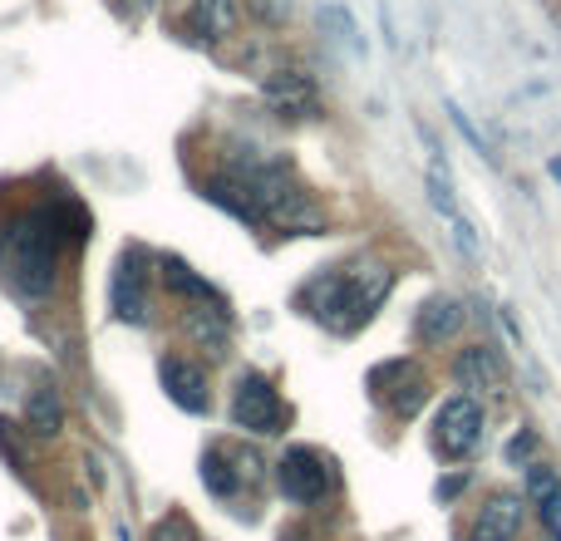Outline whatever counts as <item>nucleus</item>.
I'll return each instance as SVG.
<instances>
[{"mask_svg":"<svg viewBox=\"0 0 561 541\" xmlns=\"http://www.w3.org/2000/svg\"><path fill=\"white\" fill-rule=\"evenodd\" d=\"M394 290V270L369 262V266H355V270H325L306 286V310L310 320L330 330V335H355L375 320V310L389 300Z\"/></svg>","mask_w":561,"mask_h":541,"instance_id":"1","label":"nucleus"},{"mask_svg":"<svg viewBox=\"0 0 561 541\" xmlns=\"http://www.w3.org/2000/svg\"><path fill=\"white\" fill-rule=\"evenodd\" d=\"M59 242L65 237L55 232V212H25L5 227L0 237V266L10 270L25 296H49L59 280Z\"/></svg>","mask_w":561,"mask_h":541,"instance_id":"2","label":"nucleus"},{"mask_svg":"<svg viewBox=\"0 0 561 541\" xmlns=\"http://www.w3.org/2000/svg\"><path fill=\"white\" fill-rule=\"evenodd\" d=\"M232 424L256 438H276L290 424V404L266 375H242V384L232 394Z\"/></svg>","mask_w":561,"mask_h":541,"instance_id":"3","label":"nucleus"},{"mask_svg":"<svg viewBox=\"0 0 561 541\" xmlns=\"http://www.w3.org/2000/svg\"><path fill=\"white\" fill-rule=\"evenodd\" d=\"M276 487L286 503L316 507L335 493V468H330V458L316 453V448H290V453L276 463Z\"/></svg>","mask_w":561,"mask_h":541,"instance_id":"4","label":"nucleus"},{"mask_svg":"<svg viewBox=\"0 0 561 541\" xmlns=\"http://www.w3.org/2000/svg\"><path fill=\"white\" fill-rule=\"evenodd\" d=\"M483 444V404L473 394H454L434 418V448L448 463H463Z\"/></svg>","mask_w":561,"mask_h":541,"instance_id":"5","label":"nucleus"},{"mask_svg":"<svg viewBox=\"0 0 561 541\" xmlns=\"http://www.w3.org/2000/svg\"><path fill=\"white\" fill-rule=\"evenodd\" d=\"M108 310L124 325H148V256L138 246H128L108 276Z\"/></svg>","mask_w":561,"mask_h":541,"instance_id":"6","label":"nucleus"},{"mask_svg":"<svg viewBox=\"0 0 561 541\" xmlns=\"http://www.w3.org/2000/svg\"><path fill=\"white\" fill-rule=\"evenodd\" d=\"M375 384H379V394L389 399V408H394L399 418H414L419 408L428 404V379L414 359H389V365H379Z\"/></svg>","mask_w":561,"mask_h":541,"instance_id":"7","label":"nucleus"},{"mask_svg":"<svg viewBox=\"0 0 561 541\" xmlns=\"http://www.w3.org/2000/svg\"><path fill=\"white\" fill-rule=\"evenodd\" d=\"M158 379H163L168 399H173L178 408H187V414H207V408H213L207 369L197 365V359H187V355H163V365H158Z\"/></svg>","mask_w":561,"mask_h":541,"instance_id":"8","label":"nucleus"},{"mask_svg":"<svg viewBox=\"0 0 561 541\" xmlns=\"http://www.w3.org/2000/svg\"><path fill=\"white\" fill-rule=\"evenodd\" d=\"M262 94H266V104H272L280 118H316L320 114L316 79L300 74V69H276V74H266Z\"/></svg>","mask_w":561,"mask_h":541,"instance_id":"9","label":"nucleus"},{"mask_svg":"<svg viewBox=\"0 0 561 541\" xmlns=\"http://www.w3.org/2000/svg\"><path fill=\"white\" fill-rule=\"evenodd\" d=\"M454 379L468 389V394H503L507 389V365H503V355H497L493 345H468V349H458V359H454Z\"/></svg>","mask_w":561,"mask_h":541,"instance_id":"10","label":"nucleus"},{"mask_svg":"<svg viewBox=\"0 0 561 541\" xmlns=\"http://www.w3.org/2000/svg\"><path fill=\"white\" fill-rule=\"evenodd\" d=\"M523 513H527V503L517 493L488 497L478 522H473V541H517V532H523Z\"/></svg>","mask_w":561,"mask_h":541,"instance_id":"11","label":"nucleus"},{"mask_svg":"<svg viewBox=\"0 0 561 541\" xmlns=\"http://www.w3.org/2000/svg\"><path fill=\"white\" fill-rule=\"evenodd\" d=\"M458 330H463V300H454V296H428L424 306H419L414 335L424 339V345H448Z\"/></svg>","mask_w":561,"mask_h":541,"instance_id":"12","label":"nucleus"},{"mask_svg":"<svg viewBox=\"0 0 561 541\" xmlns=\"http://www.w3.org/2000/svg\"><path fill=\"white\" fill-rule=\"evenodd\" d=\"M59 428H65V399L49 379H39V384L25 389V434L59 438Z\"/></svg>","mask_w":561,"mask_h":541,"instance_id":"13","label":"nucleus"},{"mask_svg":"<svg viewBox=\"0 0 561 541\" xmlns=\"http://www.w3.org/2000/svg\"><path fill=\"white\" fill-rule=\"evenodd\" d=\"M183 330L197 349H207L213 359H222L232 349V330H227V310H213V306H187L183 310Z\"/></svg>","mask_w":561,"mask_h":541,"instance_id":"14","label":"nucleus"},{"mask_svg":"<svg viewBox=\"0 0 561 541\" xmlns=\"http://www.w3.org/2000/svg\"><path fill=\"white\" fill-rule=\"evenodd\" d=\"M203 193H207V203H217V207H227V212L237 217V222H252V227H266V217H262V207H256V197H252V187L242 183V177H207L203 183Z\"/></svg>","mask_w":561,"mask_h":541,"instance_id":"15","label":"nucleus"},{"mask_svg":"<svg viewBox=\"0 0 561 541\" xmlns=\"http://www.w3.org/2000/svg\"><path fill=\"white\" fill-rule=\"evenodd\" d=\"M163 280L168 290H178V296H187L193 306H213V310H227V296L213 286V280H203L187 262H178V256H168L163 262Z\"/></svg>","mask_w":561,"mask_h":541,"instance_id":"16","label":"nucleus"},{"mask_svg":"<svg viewBox=\"0 0 561 541\" xmlns=\"http://www.w3.org/2000/svg\"><path fill=\"white\" fill-rule=\"evenodd\" d=\"M232 463H237L232 448H207V453H203V468H197V477H203V487L217 497V503H232L237 487H242V483H237V468Z\"/></svg>","mask_w":561,"mask_h":541,"instance_id":"17","label":"nucleus"},{"mask_svg":"<svg viewBox=\"0 0 561 541\" xmlns=\"http://www.w3.org/2000/svg\"><path fill=\"white\" fill-rule=\"evenodd\" d=\"M193 25L203 39H227L237 30V5L232 0H193Z\"/></svg>","mask_w":561,"mask_h":541,"instance_id":"18","label":"nucleus"},{"mask_svg":"<svg viewBox=\"0 0 561 541\" xmlns=\"http://www.w3.org/2000/svg\"><path fill=\"white\" fill-rule=\"evenodd\" d=\"M527 497H533L537 507H547V513H552V507H557V497H561V483H557V473H552V468H542V463H533V468H527Z\"/></svg>","mask_w":561,"mask_h":541,"instance_id":"19","label":"nucleus"},{"mask_svg":"<svg viewBox=\"0 0 561 541\" xmlns=\"http://www.w3.org/2000/svg\"><path fill=\"white\" fill-rule=\"evenodd\" d=\"M428 203H434V207H438V212H444V217H458V203H454V183H448V168L438 163V158H434V163H428Z\"/></svg>","mask_w":561,"mask_h":541,"instance_id":"20","label":"nucleus"},{"mask_svg":"<svg viewBox=\"0 0 561 541\" xmlns=\"http://www.w3.org/2000/svg\"><path fill=\"white\" fill-rule=\"evenodd\" d=\"M148 541H197V527L187 522L183 513H168V517H158V522L148 527Z\"/></svg>","mask_w":561,"mask_h":541,"instance_id":"21","label":"nucleus"},{"mask_svg":"<svg viewBox=\"0 0 561 541\" xmlns=\"http://www.w3.org/2000/svg\"><path fill=\"white\" fill-rule=\"evenodd\" d=\"M247 10H252L262 25H286L290 20V0H247Z\"/></svg>","mask_w":561,"mask_h":541,"instance_id":"22","label":"nucleus"},{"mask_svg":"<svg viewBox=\"0 0 561 541\" xmlns=\"http://www.w3.org/2000/svg\"><path fill=\"white\" fill-rule=\"evenodd\" d=\"M320 20H325V25H330V30H335V35H340V39H350V45H355V49H359V35H355V20H350V15H340V10H335V5H325V10H320Z\"/></svg>","mask_w":561,"mask_h":541,"instance_id":"23","label":"nucleus"},{"mask_svg":"<svg viewBox=\"0 0 561 541\" xmlns=\"http://www.w3.org/2000/svg\"><path fill=\"white\" fill-rule=\"evenodd\" d=\"M448 114H454L458 134H463V138H468V143H473V148H478V153H483V158H493V153H488V143H483V134H478V128H473V118H468V114H463V108H458V104H448Z\"/></svg>","mask_w":561,"mask_h":541,"instance_id":"24","label":"nucleus"},{"mask_svg":"<svg viewBox=\"0 0 561 541\" xmlns=\"http://www.w3.org/2000/svg\"><path fill=\"white\" fill-rule=\"evenodd\" d=\"M533 448H537V434H517L513 444H507V463H527V458H533Z\"/></svg>","mask_w":561,"mask_h":541,"instance_id":"25","label":"nucleus"},{"mask_svg":"<svg viewBox=\"0 0 561 541\" xmlns=\"http://www.w3.org/2000/svg\"><path fill=\"white\" fill-rule=\"evenodd\" d=\"M454 242H458V246H463V252H468V256H478V237H473V227H468V222H463V217H454Z\"/></svg>","mask_w":561,"mask_h":541,"instance_id":"26","label":"nucleus"},{"mask_svg":"<svg viewBox=\"0 0 561 541\" xmlns=\"http://www.w3.org/2000/svg\"><path fill=\"white\" fill-rule=\"evenodd\" d=\"M463 487H468V477H448V483H438V497H444V503H448V497H458V493H463Z\"/></svg>","mask_w":561,"mask_h":541,"instance_id":"27","label":"nucleus"},{"mask_svg":"<svg viewBox=\"0 0 561 541\" xmlns=\"http://www.w3.org/2000/svg\"><path fill=\"white\" fill-rule=\"evenodd\" d=\"M128 10H153V0H124Z\"/></svg>","mask_w":561,"mask_h":541,"instance_id":"28","label":"nucleus"},{"mask_svg":"<svg viewBox=\"0 0 561 541\" xmlns=\"http://www.w3.org/2000/svg\"><path fill=\"white\" fill-rule=\"evenodd\" d=\"M552 177H557V183H561V158H552Z\"/></svg>","mask_w":561,"mask_h":541,"instance_id":"29","label":"nucleus"}]
</instances>
